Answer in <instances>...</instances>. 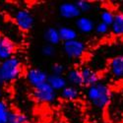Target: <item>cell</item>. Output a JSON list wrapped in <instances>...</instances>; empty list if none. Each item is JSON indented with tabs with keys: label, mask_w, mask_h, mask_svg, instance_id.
<instances>
[{
	"label": "cell",
	"mask_w": 123,
	"mask_h": 123,
	"mask_svg": "<svg viewBox=\"0 0 123 123\" xmlns=\"http://www.w3.org/2000/svg\"><path fill=\"white\" fill-rule=\"evenodd\" d=\"M51 74L56 76H62L65 72V66L61 63H54L50 68Z\"/></svg>",
	"instance_id": "obj_23"
},
{
	"label": "cell",
	"mask_w": 123,
	"mask_h": 123,
	"mask_svg": "<svg viewBox=\"0 0 123 123\" xmlns=\"http://www.w3.org/2000/svg\"><path fill=\"white\" fill-rule=\"evenodd\" d=\"M75 25L78 31L82 34H90L96 29L95 22L91 18L85 16H81L78 19H76Z\"/></svg>",
	"instance_id": "obj_10"
},
{
	"label": "cell",
	"mask_w": 123,
	"mask_h": 123,
	"mask_svg": "<svg viewBox=\"0 0 123 123\" xmlns=\"http://www.w3.org/2000/svg\"><path fill=\"white\" fill-rule=\"evenodd\" d=\"M15 51V44L11 39L6 37L0 36V60H7L13 57Z\"/></svg>",
	"instance_id": "obj_8"
},
{
	"label": "cell",
	"mask_w": 123,
	"mask_h": 123,
	"mask_svg": "<svg viewBox=\"0 0 123 123\" xmlns=\"http://www.w3.org/2000/svg\"><path fill=\"white\" fill-rule=\"evenodd\" d=\"M48 76L49 75L45 71L38 68H31L28 70V72L26 74L27 81L29 82V84L31 86L34 87V89L47 83Z\"/></svg>",
	"instance_id": "obj_6"
},
{
	"label": "cell",
	"mask_w": 123,
	"mask_h": 123,
	"mask_svg": "<svg viewBox=\"0 0 123 123\" xmlns=\"http://www.w3.org/2000/svg\"><path fill=\"white\" fill-rule=\"evenodd\" d=\"M67 111L68 112H71V115L70 117H68V121L70 123L71 122H73V123H81V117H82V113H81V111L79 110V108L75 107V105L73 104H69L67 105Z\"/></svg>",
	"instance_id": "obj_18"
},
{
	"label": "cell",
	"mask_w": 123,
	"mask_h": 123,
	"mask_svg": "<svg viewBox=\"0 0 123 123\" xmlns=\"http://www.w3.org/2000/svg\"><path fill=\"white\" fill-rule=\"evenodd\" d=\"M0 123H3V122H2V121H0Z\"/></svg>",
	"instance_id": "obj_27"
},
{
	"label": "cell",
	"mask_w": 123,
	"mask_h": 123,
	"mask_svg": "<svg viewBox=\"0 0 123 123\" xmlns=\"http://www.w3.org/2000/svg\"><path fill=\"white\" fill-rule=\"evenodd\" d=\"M9 113L10 110L8 109L7 105L4 101L0 100V121H2L3 123H8Z\"/></svg>",
	"instance_id": "obj_21"
},
{
	"label": "cell",
	"mask_w": 123,
	"mask_h": 123,
	"mask_svg": "<svg viewBox=\"0 0 123 123\" xmlns=\"http://www.w3.org/2000/svg\"><path fill=\"white\" fill-rule=\"evenodd\" d=\"M47 83L51 86L54 91H62L68 86V82L66 80V77L63 76H56L50 74L47 79Z\"/></svg>",
	"instance_id": "obj_13"
},
{
	"label": "cell",
	"mask_w": 123,
	"mask_h": 123,
	"mask_svg": "<svg viewBox=\"0 0 123 123\" xmlns=\"http://www.w3.org/2000/svg\"><path fill=\"white\" fill-rule=\"evenodd\" d=\"M56 52L55 47L54 45H51V44H45L42 47V53L43 56L45 57H52Z\"/></svg>",
	"instance_id": "obj_24"
},
{
	"label": "cell",
	"mask_w": 123,
	"mask_h": 123,
	"mask_svg": "<svg viewBox=\"0 0 123 123\" xmlns=\"http://www.w3.org/2000/svg\"><path fill=\"white\" fill-rule=\"evenodd\" d=\"M75 3L81 13H87L92 9V3L90 1H87V0H78Z\"/></svg>",
	"instance_id": "obj_22"
},
{
	"label": "cell",
	"mask_w": 123,
	"mask_h": 123,
	"mask_svg": "<svg viewBox=\"0 0 123 123\" xmlns=\"http://www.w3.org/2000/svg\"><path fill=\"white\" fill-rule=\"evenodd\" d=\"M34 98L39 102H52L56 98V91H54L48 83L34 89Z\"/></svg>",
	"instance_id": "obj_5"
},
{
	"label": "cell",
	"mask_w": 123,
	"mask_h": 123,
	"mask_svg": "<svg viewBox=\"0 0 123 123\" xmlns=\"http://www.w3.org/2000/svg\"><path fill=\"white\" fill-rule=\"evenodd\" d=\"M66 80L70 84V86H73L76 88L84 86V81H83V77H82V74H81V70H78L76 68L70 69L67 71Z\"/></svg>",
	"instance_id": "obj_12"
},
{
	"label": "cell",
	"mask_w": 123,
	"mask_h": 123,
	"mask_svg": "<svg viewBox=\"0 0 123 123\" xmlns=\"http://www.w3.org/2000/svg\"><path fill=\"white\" fill-rule=\"evenodd\" d=\"M114 17H115V14L112 13L110 10H104L100 13V22L111 27L112 23L114 21Z\"/></svg>",
	"instance_id": "obj_20"
},
{
	"label": "cell",
	"mask_w": 123,
	"mask_h": 123,
	"mask_svg": "<svg viewBox=\"0 0 123 123\" xmlns=\"http://www.w3.org/2000/svg\"><path fill=\"white\" fill-rule=\"evenodd\" d=\"M8 123H28V118L25 114L17 111H10Z\"/></svg>",
	"instance_id": "obj_19"
},
{
	"label": "cell",
	"mask_w": 123,
	"mask_h": 123,
	"mask_svg": "<svg viewBox=\"0 0 123 123\" xmlns=\"http://www.w3.org/2000/svg\"><path fill=\"white\" fill-rule=\"evenodd\" d=\"M15 23L17 27L23 32H28L33 28L35 24V19L33 15L26 9H20L15 13L14 16Z\"/></svg>",
	"instance_id": "obj_4"
},
{
	"label": "cell",
	"mask_w": 123,
	"mask_h": 123,
	"mask_svg": "<svg viewBox=\"0 0 123 123\" xmlns=\"http://www.w3.org/2000/svg\"><path fill=\"white\" fill-rule=\"evenodd\" d=\"M0 82H1V81H0ZM0 95H1V91H0Z\"/></svg>",
	"instance_id": "obj_26"
},
{
	"label": "cell",
	"mask_w": 123,
	"mask_h": 123,
	"mask_svg": "<svg viewBox=\"0 0 123 123\" xmlns=\"http://www.w3.org/2000/svg\"><path fill=\"white\" fill-rule=\"evenodd\" d=\"M110 30H111V33L116 37L123 36V13L115 14L114 21L110 27Z\"/></svg>",
	"instance_id": "obj_16"
},
{
	"label": "cell",
	"mask_w": 123,
	"mask_h": 123,
	"mask_svg": "<svg viewBox=\"0 0 123 123\" xmlns=\"http://www.w3.org/2000/svg\"><path fill=\"white\" fill-rule=\"evenodd\" d=\"M58 31H59V35H60L61 40H63L64 43L77 39V37H78L77 31L75 29H73V28L63 26V27H60L58 29Z\"/></svg>",
	"instance_id": "obj_15"
},
{
	"label": "cell",
	"mask_w": 123,
	"mask_h": 123,
	"mask_svg": "<svg viewBox=\"0 0 123 123\" xmlns=\"http://www.w3.org/2000/svg\"><path fill=\"white\" fill-rule=\"evenodd\" d=\"M21 74V62L13 56L0 63V81L1 82H12L16 80Z\"/></svg>",
	"instance_id": "obj_2"
},
{
	"label": "cell",
	"mask_w": 123,
	"mask_h": 123,
	"mask_svg": "<svg viewBox=\"0 0 123 123\" xmlns=\"http://www.w3.org/2000/svg\"><path fill=\"white\" fill-rule=\"evenodd\" d=\"M85 50H86L85 43L82 40H79L78 38L63 43V51L68 58L78 59L82 57V55L85 53Z\"/></svg>",
	"instance_id": "obj_3"
},
{
	"label": "cell",
	"mask_w": 123,
	"mask_h": 123,
	"mask_svg": "<svg viewBox=\"0 0 123 123\" xmlns=\"http://www.w3.org/2000/svg\"><path fill=\"white\" fill-rule=\"evenodd\" d=\"M109 70L114 78H123V55H118L111 59L109 63Z\"/></svg>",
	"instance_id": "obj_11"
},
{
	"label": "cell",
	"mask_w": 123,
	"mask_h": 123,
	"mask_svg": "<svg viewBox=\"0 0 123 123\" xmlns=\"http://www.w3.org/2000/svg\"><path fill=\"white\" fill-rule=\"evenodd\" d=\"M109 26H107L106 24L102 23V22H99L98 25H96V29H95V32L98 34V35H100V36H104V35H106L109 31Z\"/></svg>",
	"instance_id": "obj_25"
},
{
	"label": "cell",
	"mask_w": 123,
	"mask_h": 123,
	"mask_svg": "<svg viewBox=\"0 0 123 123\" xmlns=\"http://www.w3.org/2000/svg\"><path fill=\"white\" fill-rule=\"evenodd\" d=\"M87 98L92 106L98 109H102L110 101V89L104 83H98L94 86H91L87 90Z\"/></svg>",
	"instance_id": "obj_1"
},
{
	"label": "cell",
	"mask_w": 123,
	"mask_h": 123,
	"mask_svg": "<svg viewBox=\"0 0 123 123\" xmlns=\"http://www.w3.org/2000/svg\"><path fill=\"white\" fill-rule=\"evenodd\" d=\"M59 14L64 19H78L81 17V11L77 7L76 3L64 2L59 6Z\"/></svg>",
	"instance_id": "obj_7"
},
{
	"label": "cell",
	"mask_w": 123,
	"mask_h": 123,
	"mask_svg": "<svg viewBox=\"0 0 123 123\" xmlns=\"http://www.w3.org/2000/svg\"><path fill=\"white\" fill-rule=\"evenodd\" d=\"M44 39L47 42L48 44L51 45H57L61 42V37L59 35V31L53 27H49L45 30L44 32Z\"/></svg>",
	"instance_id": "obj_14"
},
{
	"label": "cell",
	"mask_w": 123,
	"mask_h": 123,
	"mask_svg": "<svg viewBox=\"0 0 123 123\" xmlns=\"http://www.w3.org/2000/svg\"><path fill=\"white\" fill-rule=\"evenodd\" d=\"M61 98L66 99V100H69V101H72V100H75L79 98V90L78 88L76 87H73V86H67L65 89H63L61 91Z\"/></svg>",
	"instance_id": "obj_17"
},
{
	"label": "cell",
	"mask_w": 123,
	"mask_h": 123,
	"mask_svg": "<svg viewBox=\"0 0 123 123\" xmlns=\"http://www.w3.org/2000/svg\"><path fill=\"white\" fill-rule=\"evenodd\" d=\"M81 74L83 77L84 86H87L88 88L91 86H94L98 83H99V76L94 69L91 67L84 66L81 69Z\"/></svg>",
	"instance_id": "obj_9"
}]
</instances>
